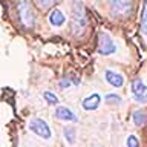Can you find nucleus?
Listing matches in <instances>:
<instances>
[{
    "instance_id": "dca6fc26",
    "label": "nucleus",
    "mask_w": 147,
    "mask_h": 147,
    "mask_svg": "<svg viewBox=\"0 0 147 147\" xmlns=\"http://www.w3.org/2000/svg\"><path fill=\"white\" fill-rule=\"evenodd\" d=\"M72 81L69 80V78H63V80H60V89H67V87H71Z\"/></svg>"
},
{
    "instance_id": "a211bd4d",
    "label": "nucleus",
    "mask_w": 147,
    "mask_h": 147,
    "mask_svg": "<svg viewBox=\"0 0 147 147\" xmlns=\"http://www.w3.org/2000/svg\"><path fill=\"white\" fill-rule=\"evenodd\" d=\"M38 2V5L41 8H48V6H51V5H54L57 0H37Z\"/></svg>"
},
{
    "instance_id": "6e6552de",
    "label": "nucleus",
    "mask_w": 147,
    "mask_h": 147,
    "mask_svg": "<svg viewBox=\"0 0 147 147\" xmlns=\"http://www.w3.org/2000/svg\"><path fill=\"white\" fill-rule=\"evenodd\" d=\"M104 80L113 87H123V84H124V77L115 71H110V69H107L104 72Z\"/></svg>"
},
{
    "instance_id": "f8f14e48",
    "label": "nucleus",
    "mask_w": 147,
    "mask_h": 147,
    "mask_svg": "<svg viewBox=\"0 0 147 147\" xmlns=\"http://www.w3.org/2000/svg\"><path fill=\"white\" fill-rule=\"evenodd\" d=\"M64 138H66V141L69 142V144H74L75 142V129H74L72 126H67V127H64Z\"/></svg>"
},
{
    "instance_id": "423d86ee",
    "label": "nucleus",
    "mask_w": 147,
    "mask_h": 147,
    "mask_svg": "<svg viewBox=\"0 0 147 147\" xmlns=\"http://www.w3.org/2000/svg\"><path fill=\"white\" fill-rule=\"evenodd\" d=\"M132 96L138 103H147V84L140 78L132 81Z\"/></svg>"
},
{
    "instance_id": "ddd939ff",
    "label": "nucleus",
    "mask_w": 147,
    "mask_h": 147,
    "mask_svg": "<svg viewBox=\"0 0 147 147\" xmlns=\"http://www.w3.org/2000/svg\"><path fill=\"white\" fill-rule=\"evenodd\" d=\"M141 32L147 35V0L144 2V9H142V16H141Z\"/></svg>"
},
{
    "instance_id": "20e7f679",
    "label": "nucleus",
    "mask_w": 147,
    "mask_h": 147,
    "mask_svg": "<svg viewBox=\"0 0 147 147\" xmlns=\"http://www.w3.org/2000/svg\"><path fill=\"white\" fill-rule=\"evenodd\" d=\"M96 51L101 55H112L117 52V43L109 34H101L98 37V48H96Z\"/></svg>"
},
{
    "instance_id": "0eeeda50",
    "label": "nucleus",
    "mask_w": 147,
    "mask_h": 147,
    "mask_svg": "<svg viewBox=\"0 0 147 147\" xmlns=\"http://www.w3.org/2000/svg\"><path fill=\"white\" fill-rule=\"evenodd\" d=\"M55 118L61 119V121H69V123H77L78 121L77 115L74 113L71 109L64 107V106H60V107L55 109Z\"/></svg>"
},
{
    "instance_id": "4468645a",
    "label": "nucleus",
    "mask_w": 147,
    "mask_h": 147,
    "mask_svg": "<svg viewBox=\"0 0 147 147\" xmlns=\"http://www.w3.org/2000/svg\"><path fill=\"white\" fill-rule=\"evenodd\" d=\"M43 96H45L46 103H49V104H58V98H57V95L52 94V92H45Z\"/></svg>"
},
{
    "instance_id": "2eb2a0df",
    "label": "nucleus",
    "mask_w": 147,
    "mask_h": 147,
    "mask_svg": "<svg viewBox=\"0 0 147 147\" xmlns=\"http://www.w3.org/2000/svg\"><path fill=\"white\" fill-rule=\"evenodd\" d=\"M127 147H140V141L135 135H129L127 138Z\"/></svg>"
},
{
    "instance_id": "7ed1b4c3",
    "label": "nucleus",
    "mask_w": 147,
    "mask_h": 147,
    "mask_svg": "<svg viewBox=\"0 0 147 147\" xmlns=\"http://www.w3.org/2000/svg\"><path fill=\"white\" fill-rule=\"evenodd\" d=\"M109 6L115 17H127L133 9V0H109Z\"/></svg>"
},
{
    "instance_id": "9b49d317",
    "label": "nucleus",
    "mask_w": 147,
    "mask_h": 147,
    "mask_svg": "<svg viewBox=\"0 0 147 147\" xmlns=\"http://www.w3.org/2000/svg\"><path fill=\"white\" fill-rule=\"evenodd\" d=\"M146 121H147V115L142 110H135L133 112V123L136 126H142V124H146Z\"/></svg>"
},
{
    "instance_id": "1a4fd4ad",
    "label": "nucleus",
    "mask_w": 147,
    "mask_h": 147,
    "mask_svg": "<svg viewBox=\"0 0 147 147\" xmlns=\"http://www.w3.org/2000/svg\"><path fill=\"white\" fill-rule=\"evenodd\" d=\"M100 104H101V95L100 94H92L87 98L83 100V103H81L84 110H95V109H98Z\"/></svg>"
},
{
    "instance_id": "f03ea898",
    "label": "nucleus",
    "mask_w": 147,
    "mask_h": 147,
    "mask_svg": "<svg viewBox=\"0 0 147 147\" xmlns=\"http://www.w3.org/2000/svg\"><path fill=\"white\" fill-rule=\"evenodd\" d=\"M17 11H18V17H20V22L25 28H32L35 25V16L32 12V9L29 6V3L26 0H18L17 3Z\"/></svg>"
},
{
    "instance_id": "f257e3e1",
    "label": "nucleus",
    "mask_w": 147,
    "mask_h": 147,
    "mask_svg": "<svg viewBox=\"0 0 147 147\" xmlns=\"http://www.w3.org/2000/svg\"><path fill=\"white\" fill-rule=\"evenodd\" d=\"M74 14H72V32L75 35H81L83 31L86 29L87 25V18L84 14V8H83L81 2H75L74 3Z\"/></svg>"
},
{
    "instance_id": "9d476101",
    "label": "nucleus",
    "mask_w": 147,
    "mask_h": 147,
    "mask_svg": "<svg viewBox=\"0 0 147 147\" xmlns=\"http://www.w3.org/2000/svg\"><path fill=\"white\" fill-rule=\"evenodd\" d=\"M49 22H51V25H54V26H63L64 22H66V16H64L60 9H54V11L49 14Z\"/></svg>"
},
{
    "instance_id": "f3484780",
    "label": "nucleus",
    "mask_w": 147,
    "mask_h": 147,
    "mask_svg": "<svg viewBox=\"0 0 147 147\" xmlns=\"http://www.w3.org/2000/svg\"><path fill=\"white\" fill-rule=\"evenodd\" d=\"M106 101H107V103L110 104V103H119L121 100H119V96H118V95H113V94L110 95V94H109L107 96H106Z\"/></svg>"
},
{
    "instance_id": "39448f33",
    "label": "nucleus",
    "mask_w": 147,
    "mask_h": 147,
    "mask_svg": "<svg viewBox=\"0 0 147 147\" xmlns=\"http://www.w3.org/2000/svg\"><path fill=\"white\" fill-rule=\"evenodd\" d=\"M29 129L35 133V135L43 138V140H49V138L52 136V132H51L49 124L46 123L45 119H41V118H34L32 119V121L29 123Z\"/></svg>"
}]
</instances>
